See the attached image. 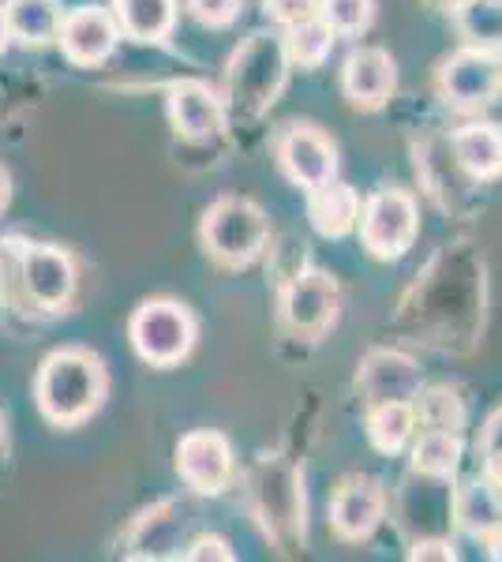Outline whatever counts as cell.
<instances>
[{
  "label": "cell",
  "instance_id": "cell-1",
  "mask_svg": "<svg viewBox=\"0 0 502 562\" xmlns=\"http://www.w3.org/2000/svg\"><path fill=\"white\" fill-rule=\"evenodd\" d=\"M109 397V371L98 352L83 346L53 349L34 379V402L57 428H76L90 420Z\"/></svg>",
  "mask_w": 502,
  "mask_h": 562
},
{
  "label": "cell",
  "instance_id": "cell-2",
  "mask_svg": "<svg viewBox=\"0 0 502 562\" xmlns=\"http://www.w3.org/2000/svg\"><path fill=\"white\" fill-rule=\"evenodd\" d=\"M289 79L286 38L270 31H255L241 42L230 60V105L241 116H263L278 102Z\"/></svg>",
  "mask_w": 502,
  "mask_h": 562
},
{
  "label": "cell",
  "instance_id": "cell-3",
  "mask_svg": "<svg viewBox=\"0 0 502 562\" xmlns=\"http://www.w3.org/2000/svg\"><path fill=\"white\" fill-rule=\"evenodd\" d=\"M207 256L222 267H248L263 256L270 240V222L259 203L244 195H222L207 206L203 225H199Z\"/></svg>",
  "mask_w": 502,
  "mask_h": 562
},
{
  "label": "cell",
  "instance_id": "cell-4",
  "mask_svg": "<svg viewBox=\"0 0 502 562\" xmlns=\"http://www.w3.org/2000/svg\"><path fill=\"white\" fill-rule=\"evenodd\" d=\"M127 338H132V349L143 364L172 368L188 360V352L196 349L199 323L188 304L169 301V296H150L132 312Z\"/></svg>",
  "mask_w": 502,
  "mask_h": 562
},
{
  "label": "cell",
  "instance_id": "cell-5",
  "mask_svg": "<svg viewBox=\"0 0 502 562\" xmlns=\"http://www.w3.org/2000/svg\"><path fill=\"white\" fill-rule=\"evenodd\" d=\"M252 510L263 532L278 543L304 540V484L293 465L278 458H263L248 476Z\"/></svg>",
  "mask_w": 502,
  "mask_h": 562
},
{
  "label": "cell",
  "instance_id": "cell-6",
  "mask_svg": "<svg viewBox=\"0 0 502 562\" xmlns=\"http://www.w3.org/2000/svg\"><path fill=\"white\" fill-rule=\"evenodd\" d=\"M420 214L416 199L405 188H379L360 206V240L376 259H401L416 240Z\"/></svg>",
  "mask_w": 502,
  "mask_h": 562
},
{
  "label": "cell",
  "instance_id": "cell-7",
  "mask_svg": "<svg viewBox=\"0 0 502 562\" xmlns=\"http://www.w3.org/2000/svg\"><path fill=\"white\" fill-rule=\"evenodd\" d=\"M502 90V60L495 49H480V45H465L450 53L439 71V94L450 109L472 113L495 102Z\"/></svg>",
  "mask_w": 502,
  "mask_h": 562
},
{
  "label": "cell",
  "instance_id": "cell-8",
  "mask_svg": "<svg viewBox=\"0 0 502 562\" xmlns=\"http://www.w3.org/2000/svg\"><path fill=\"white\" fill-rule=\"evenodd\" d=\"M20 289L26 304L42 312H60L76 296V259L60 244H23Z\"/></svg>",
  "mask_w": 502,
  "mask_h": 562
},
{
  "label": "cell",
  "instance_id": "cell-9",
  "mask_svg": "<svg viewBox=\"0 0 502 562\" xmlns=\"http://www.w3.org/2000/svg\"><path fill=\"white\" fill-rule=\"evenodd\" d=\"M342 307V289L326 270H300L281 293V319L300 338H323L337 319Z\"/></svg>",
  "mask_w": 502,
  "mask_h": 562
},
{
  "label": "cell",
  "instance_id": "cell-10",
  "mask_svg": "<svg viewBox=\"0 0 502 562\" xmlns=\"http://www.w3.org/2000/svg\"><path fill=\"white\" fill-rule=\"evenodd\" d=\"M278 166L297 188L312 192L337 177V147L319 124H289L278 135Z\"/></svg>",
  "mask_w": 502,
  "mask_h": 562
},
{
  "label": "cell",
  "instance_id": "cell-11",
  "mask_svg": "<svg viewBox=\"0 0 502 562\" xmlns=\"http://www.w3.org/2000/svg\"><path fill=\"white\" fill-rule=\"evenodd\" d=\"M233 447L222 431H188L177 442V476L196 495H222L233 484Z\"/></svg>",
  "mask_w": 502,
  "mask_h": 562
},
{
  "label": "cell",
  "instance_id": "cell-12",
  "mask_svg": "<svg viewBox=\"0 0 502 562\" xmlns=\"http://www.w3.org/2000/svg\"><path fill=\"white\" fill-rule=\"evenodd\" d=\"M116 42H121V23H116L113 8L79 4V8H71V12H64L57 45L71 65H79V68L102 65V60L113 57Z\"/></svg>",
  "mask_w": 502,
  "mask_h": 562
},
{
  "label": "cell",
  "instance_id": "cell-13",
  "mask_svg": "<svg viewBox=\"0 0 502 562\" xmlns=\"http://www.w3.org/2000/svg\"><path fill=\"white\" fill-rule=\"evenodd\" d=\"M382 518H387V487L379 476L356 473L337 484L331 498V529L337 537L360 543L379 529Z\"/></svg>",
  "mask_w": 502,
  "mask_h": 562
},
{
  "label": "cell",
  "instance_id": "cell-14",
  "mask_svg": "<svg viewBox=\"0 0 502 562\" xmlns=\"http://www.w3.org/2000/svg\"><path fill=\"white\" fill-rule=\"evenodd\" d=\"M356 386L364 394V405L416 402V394L424 390V371L398 349H371L356 371Z\"/></svg>",
  "mask_w": 502,
  "mask_h": 562
},
{
  "label": "cell",
  "instance_id": "cell-15",
  "mask_svg": "<svg viewBox=\"0 0 502 562\" xmlns=\"http://www.w3.org/2000/svg\"><path fill=\"white\" fill-rule=\"evenodd\" d=\"M342 90L353 109L360 113H376L394 98L398 90V65L387 49L379 45H360L345 57L342 65Z\"/></svg>",
  "mask_w": 502,
  "mask_h": 562
},
{
  "label": "cell",
  "instance_id": "cell-16",
  "mask_svg": "<svg viewBox=\"0 0 502 562\" xmlns=\"http://www.w3.org/2000/svg\"><path fill=\"white\" fill-rule=\"evenodd\" d=\"M166 109H169L172 132L188 143H203L225 128V102L203 79H177L169 87Z\"/></svg>",
  "mask_w": 502,
  "mask_h": 562
},
{
  "label": "cell",
  "instance_id": "cell-17",
  "mask_svg": "<svg viewBox=\"0 0 502 562\" xmlns=\"http://www.w3.org/2000/svg\"><path fill=\"white\" fill-rule=\"evenodd\" d=\"M308 217H312V229L319 237L342 240L360 225V195L334 177L308 192Z\"/></svg>",
  "mask_w": 502,
  "mask_h": 562
},
{
  "label": "cell",
  "instance_id": "cell-18",
  "mask_svg": "<svg viewBox=\"0 0 502 562\" xmlns=\"http://www.w3.org/2000/svg\"><path fill=\"white\" fill-rule=\"evenodd\" d=\"M185 506L177 503H158L154 510L143 514L132 529V540H127V559H169L180 555V529H185Z\"/></svg>",
  "mask_w": 502,
  "mask_h": 562
},
{
  "label": "cell",
  "instance_id": "cell-19",
  "mask_svg": "<svg viewBox=\"0 0 502 562\" xmlns=\"http://www.w3.org/2000/svg\"><path fill=\"white\" fill-rule=\"evenodd\" d=\"M454 521L465 537L488 543L502 529V503L495 495V487L488 484V476L465 480L454 492Z\"/></svg>",
  "mask_w": 502,
  "mask_h": 562
},
{
  "label": "cell",
  "instance_id": "cell-20",
  "mask_svg": "<svg viewBox=\"0 0 502 562\" xmlns=\"http://www.w3.org/2000/svg\"><path fill=\"white\" fill-rule=\"evenodd\" d=\"M454 158L472 180H495L502 177V128L491 121L465 124L454 132Z\"/></svg>",
  "mask_w": 502,
  "mask_h": 562
},
{
  "label": "cell",
  "instance_id": "cell-21",
  "mask_svg": "<svg viewBox=\"0 0 502 562\" xmlns=\"http://www.w3.org/2000/svg\"><path fill=\"white\" fill-rule=\"evenodd\" d=\"M113 15L124 38L158 45L177 26V0H113Z\"/></svg>",
  "mask_w": 502,
  "mask_h": 562
},
{
  "label": "cell",
  "instance_id": "cell-22",
  "mask_svg": "<svg viewBox=\"0 0 502 562\" xmlns=\"http://www.w3.org/2000/svg\"><path fill=\"white\" fill-rule=\"evenodd\" d=\"M8 26H12V42L42 49V45L57 42L60 31V0H4Z\"/></svg>",
  "mask_w": 502,
  "mask_h": 562
},
{
  "label": "cell",
  "instance_id": "cell-23",
  "mask_svg": "<svg viewBox=\"0 0 502 562\" xmlns=\"http://www.w3.org/2000/svg\"><path fill=\"white\" fill-rule=\"evenodd\" d=\"M420 428L416 405L413 402H387V405H368V439L379 454H401L413 442Z\"/></svg>",
  "mask_w": 502,
  "mask_h": 562
},
{
  "label": "cell",
  "instance_id": "cell-24",
  "mask_svg": "<svg viewBox=\"0 0 502 562\" xmlns=\"http://www.w3.org/2000/svg\"><path fill=\"white\" fill-rule=\"evenodd\" d=\"M461 454H465L461 431L424 428L413 442V473L427 480H450L458 473Z\"/></svg>",
  "mask_w": 502,
  "mask_h": 562
},
{
  "label": "cell",
  "instance_id": "cell-25",
  "mask_svg": "<svg viewBox=\"0 0 502 562\" xmlns=\"http://www.w3.org/2000/svg\"><path fill=\"white\" fill-rule=\"evenodd\" d=\"M286 53H289V65H300V68H323L326 57L334 53V38L337 34L326 26L319 15H312V20H300L293 26H286Z\"/></svg>",
  "mask_w": 502,
  "mask_h": 562
},
{
  "label": "cell",
  "instance_id": "cell-26",
  "mask_svg": "<svg viewBox=\"0 0 502 562\" xmlns=\"http://www.w3.org/2000/svg\"><path fill=\"white\" fill-rule=\"evenodd\" d=\"M458 31L465 45H480V49H502V0H472L458 8Z\"/></svg>",
  "mask_w": 502,
  "mask_h": 562
},
{
  "label": "cell",
  "instance_id": "cell-27",
  "mask_svg": "<svg viewBox=\"0 0 502 562\" xmlns=\"http://www.w3.org/2000/svg\"><path fill=\"white\" fill-rule=\"evenodd\" d=\"M413 405H416L420 428H443V431H461L465 428V405H461L458 390L424 386Z\"/></svg>",
  "mask_w": 502,
  "mask_h": 562
},
{
  "label": "cell",
  "instance_id": "cell-28",
  "mask_svg": "<svg viewBox=\"0 0 502 562\" xmlns=\"http://www.w3.org/2000/svg\"><path fill=\"white\" fill-rule=\"evenodd\" d=\"M319 20L337 38H360L376 23V0H319Z\"/></svg>",
  "mask_w": 502,
  "mask_h": 562
},
{
  "label": "cell",
  "instance_id": "cell-29",
  "mask_svg": "<svg viewBox=\"0 0 502 562\" xmlns=\"http://www.w3.org/2000/svg\"><path fill=\"white\" fill-rule=\"evenodd\" d=\"M244 0H188V12L203 26H230L241 15Z\"/></svg>",
  "mask_w": 502,
  "mask_h": 562
},
{
  "label": "cell",
  "instance_id": "cell-30",
  "mask_svg": "<svg viewBox=\"0 0 502 562\" xmlns=\"http://www.w3.org/2000/svg\"><path fill=\"white\" fill-rule=\"evenodd\" d=\"M263 12H267L270 23L293 26L300 20H312V15H319V0H263Z\"/></svg>",
  "mask_w": 502,
  "mask_h": 562
},
{
  "label": "cell",
  "instance_id": "cell-31",
  "mask_svg": "<svg viewBox=\"0 0 502 562\" xmlns=\"http://www.w3.org/2000/svg\"><path fill=\"white\" fill-rule=\"evenodd\" d=\"M185 559H191V562H203V559H222V562H233L236 555H233L230 540H222V537H199V540H191V543H188Z\"/></svg>",
  "mask_w": 502,
  "mask_h": 562
},
{
  "label": "cell",
  "instance_id": "cell-32",
  "mask_svg": "<svg viewBox=\"0 0 502 562\" xmlns=\"http://www.w3.org/2000/svg\"><path fill=\"white\" fill-rule=\"evenodd\" d=\"M409 559H413V562H424V559L454 562V559H458V551H454V543L443 540V537H424V540H416L413 548H409Z\"/></svg>",
  "mask_w": 502,
  "mask_h": 562
},
{
  "label": "cell",
  "instance_id": "cell-33",
  "mask_svg": "<svg viewBox=\"0 0 502 562\" xmlns=\"http://www.w3.org/2000/svg\"><path fill=\"white\" fill-rule=\"evenodd\" d=\"M480 454L483 458L502 454V405L488 416V424H483V431H480Z\"/></svg>",
  "mask_w": 502,
  "mask_h": 562
},
{
  "label": "cell",
  "instance_id": "cell-34",
  "mask_svg": "<svg viewBox=\"0 0 502 562\" xmlns=\"http://www.w3.org/2000/svg\"><path fill=\"white\" fill-rule=\"evenodd\" d=\"M483 476H488V484L495 487V495H499V503H502V454L483 458Z\"/></svg>",
  "mask_w": 502,
  "mask_h": 562
},
{
  "label": "cell",
  "instance_id": "cell-35",
  "mask_svg": "<svg viewBox=\"0 0 502 562\" xmlns=\"http://www.w3.org/2000/svg\"><path fill=\"white\" fill-rule=\"evenodd\" d=\"M8 203H12V177H8V169L0 166V214L8 211Z\"/></svg>",
  "mask_w": 502,
  "mask_h": 562
},
{
  "label": "cell",
  "instance_id": "cell-36",
  "mask_svg": "<svg viewBox=\"0 0 502 562\" xmlns=\"http://www.w3.org/2000/svg\"><path fill=\"white\" fill-rule=\"evenodd\" d=\"M12 45V26H8V12H4V4H0V53Z\"/></svg>",
  "mask_w": 502,
  "mask_h": 562
},
{
  "label": "cell",
  "instance_id": "cell-37",
  "mask_svg": "<svg viewBox=\"0 0 502 562\" xmlns=\"http://www.w3.org/2000/svg\"><path fill=\"white\" fill-rule=\"evenodd\" d=\"M488 548H491V559H499V562H502V529L488 540Z\"/></svg>",
  "mask_w": 502,
  "mask_h": 562
},
{
  "label": "cell",
  "instance_id": "cell-38",
  "mask_svg": "<svg viewBox=\"0 0 502 562\" xmlns=\"http://www.w3.org/2000/svg\"><path fill=\"white\" fill-rule=\"evenodd\" d=\"M446 8H450V12H458V8H465V4H472V0H443Z\"/></svg>",
  "mask_w": 502,
  "mask_h": 562
},
{
  "label": "cell",
  "instance_id": "cell-39",
  "mask_svg": "<svg viewBox=\"0 0 502 562\" xmlns=\"http://www.w3.org/2000/svg\"><path fill=\"white\" fill-rule=\"evenodd\" d=\"M0 439H4V416H0Z\"/></svg>",
  "mask_w": 502,
  "mask_h": 562
}]
</instances>
